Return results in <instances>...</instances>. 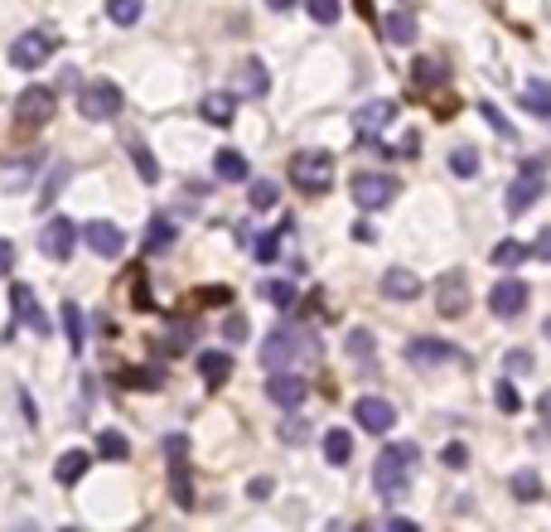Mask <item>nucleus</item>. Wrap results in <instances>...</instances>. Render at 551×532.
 Segmentation results:
<instances>
[{"label":"nucleus","instance_id":"obj_34","mask_svg":"<svg viewBox=\"0 0 551 532\" xmlns=\"http://www.w3.org/2000/svg\"><path fill=\"white\" fill-rule=\"evenodd\" d=\"M97 455L102 460H131V441L107 426V431H97Z\"/></svg>","mask_w":551,"mask_h":532},{"label":"nucleus","instance_id":"obj_22","mask_svg":"<svg viewBox=\"0 0 551 532\" xmlns=\"http://www.w3.org/2000/svg\"><path fill=\"white\" fill-rule=\"evenodd\" d=\"M199 377L208 387H223L233 377V354H223V348H208V354H199Z\"/></svg>","mask_w":551,"mask_h":532},{"label":"nucleus","instance_id":"obj_48","mask_svg":"<svg viewBox=\"0 0 551 532\" xmlns=\"http://www.w3.org/2000/svg\"><path fill=\"white\" fill-rule=\"evenodd\" d=\"M131 286H136V300H131V305H136V310H150L155 300H150V290H146V271H140V266L131 271Z\"/></svg>","mask_w":551,"mask_h":532},{"label":"nucleus","instance_id":"obj_15","mask_svg":"<svg viewBox=\"0 0 551 532\" xmlns=\"http://www.w3.org/2000/svg\"><path fill=\"white\" fill-rule=\"evenodd\" d=\"M353 416H358V426L373 431V436H387V431L397 426V407H392L387 397H358L353 402Z\"/></svg>","mask_w":551,"mask_h":532},{"label":"nucleus","instance_id":"obj_24","mask_svg":"<svg viewBox=\"0 0 551 532\" xmlns=\"http://www.w3.org/2000/svg\"><path fill=\"white\" fill-rule=\"evenodd\" d=\"M88 465H92V455L73 445V451H63V455H59V465H53V480H59V484L68 489V484H78L82 474H88Z\"/></svg>","mask_w":551,"mask_h":532},{"label":"nucleus","instance_id":"obj_2","mask_svg":"<svg viewBox=\"0 0 551 532\" xmlns=\"http://www.w3.org/2000/svg\"><path fill=\"white\" fill-rule=\"evenodd\" d=\"M416 460H421V451H416L412 441H402V445H387V451L373 460V489H377V494H383L387 503H392V499H402L406 489H412Z\"/></svg>","mask_w":551,"mask_h":532},{"label":"nucleus","instance_id":"obj_12","mask_svg":"<svg viewBox=\"0 0 551 532\" xmlns=\"http://www.w3.org/2000/svg\"><path fill=\"white\" fill-rule=\"evenodd\" d=\"M527 300H532V290H527V281H518V276H503V281L489 290V310L499 319H518L527 310Z\"/></svg>","mask_w":551,"mask_h":532},{"label":"nucleus","instance_id":"obj_3","mask_svg":"<svg viewBox=\"0 0 551 532\" xmlns=\"http://www.w3.org/2000/svg\"><path fill=\"white\" fill-rule=\"evenodd\" d=\"M165 465H169V499H175V508L189 513L194 503V474H189V436H165Z\"/></svg>","mask_w":551,"mask_h":532},{"label":"nucleus","instance_id":"obj_30","mask_svg":"<svg viewBox=\"0 0 551 532\" xmlns=\"http://www.w3.org/2000/svg\"><path fill=\"white\" fill-rule=\"evenodd\" d=\"M214 175L228 179V185H247V156H237V150H218V156H214Z\"/></svg>","mask_w":551,"mask_h":532},{"label":"nucleus","instance_id":"obj_7","mask_svg":"<svg viewBox=\"0 0 551 532\" xmlns=\"http://www.w3.org/2000/svg\"><path fill=\"white\" fill-rule=\"evenodd\" d=\"M397 199V179L383 175V170H358L353 175V204L363 208V214H373V208H387Z\"/></svg>","mask_w":551,"mask_h":532},{"label":"nucleus","instance_id":"obj_31","mask_svg":"<svg viewBox=\"0 0 551 532\" xmlns=\"http://www.w3.org/2000/svg\"><path fill=\"white\" fill-rule=\"evenodd\" d=\"M39 170V156H24V160H15V165H0V189H24L30 185V175Z\"/></svg>","mask_w":551,"mask_h":532},{"label":"nucleus","instance_id":"obj_21","mask_svg":"<svg viewBox=\"0 0 551 532\" xmlns=\"http://www.w3.org/2000/svg\"><path fill=\"white\" fill-rule=\"evenodd\" d=\"M59 325H63V334H68V348H73V354H82V344H88V319H82V305H78V300H63Z\"/></svg>","mask_w":551,"mask_h":532},{"label":"nucleus","instance_id":"obj_13","mask_svg":"<svg viewBox=\"0 0 551 532\" xmlns=\"http://www.w3.org/2000/svg\"><path fill=\"white\" fill-rule=\"evenodd\" d=\"M460 348L445 344V339H431V334H416V339H406V363L412 368H441V363H455Z\"/></svg>","mask_w":551,"mask_h":532},{"label":"nucleus","instance_id":"obj_45","mask_svg":"<svg viewBox=\"0 0 551 532\" xmlns=\"http://www.w3.org/2000/svg\"><path fill=\"white\" fill-rule=\"evenodd\" d=\"M441 465H445V470H464V465H470V445H464V441H450L445 451H441Z\"/></svg>","mask_w":551,"mask_h":532},{"label":"nucleus","instance_id":"obj_39","mask_svg":"<svg viewBox=\"0 0 551 532\" xmlns=\"http://www.w3.org/2000/svg\"><path fill=\"white\" fill-rule=\"evenodd\" d=\"M165 383V377H160V368H131V373H121V387H136V392H155V387H160Z\"/></svg>","mask_w":551,"mask_h":532},{"label":"nucleus","instance_id":"obj_1","mask_svg":"<svg viewBox=\"0 0 551 532\" xmlns=\"http://www.w3.org/2000/svg\"><path fill=\"white\" fill-rule=\"evenodd\" d=\"M324 344L315 339V329L305 325H276L261 344V368H295V363H319Z\"/></svg>","mask_w":551,"mask_h":532},{"label":"nucleus","instance_id":"obj_19","mask_svg":"<svg viewBox=\"0 0 551 532\" xmlns=\"http://www.w3.org/2000/svg\"><path fill=\"white\" fill-rule=\"evenodd\" d=\"M233 92L237 97H266V92H271V73H266V63L247 59L242 68H237V78H233Z\"/></svg>","mask_w":551,"mask_h":532},{"label":"nucleus","instance_id":"obj_56","mask_svg":"<svg viewBox=\"0 0 551 532\" xmlns=\"http://www.w3.org/2000/svg\"><path fill=\"white\" fill-rule=\"evenodd\" d=\"M537 412H542V426L551 431V387L542 392V397H537Z\"/></svg>","mask_w":551,"mask_h":532},{"label":"nucleus","instance_id":"obj_52","mask_svg":"<svg viewBox=\"0 0 551 532\" xmlns=\"http://www.w3.org/2000/svg\"><path fill=\"white\" fill-rule=\"evenodd\" d=\"M63 179H68V170H63V165H59V170L49 175V185H44V194H39V204H53V194L63 189Z\"/></svg>","mask_w":551,"mask_h":532},{"label":"nucleus","instance_id":"obj_25","mask_svg":"<svg viewBox=\"0 0 551 532\" xmlns=\"http://www.w3.org/2000/svg\"><path fill=\"white\" fill-rule=\"evenodd\" d=\"M518 107H527L532 117H542V121H551V82H542V78H532L527 88H522V97H518Z\"/></svg>","mask_w":551,"mask_h":532},{"label":"nucleus","instance_id":"obj_46","mask_svg":"<svg viewBox=\"0 0 551 532\" xmlns=\"http://www.w3.org/2000/svg\"><path fill=\"white\" fill-rule=\"evenodd\" d=\"M348 354H353V358H373V334H367V329H353V334H348Z\"/></svg>","mask_w":551,"mask_h":532},{"label":"nucleus","instance_id":"obj_16","mask_svg":"<svg viewBox=\"0 0 551 532\" xmlns=\"http://www.w3.org/2000/svg\"><path fill=\"white\" fill-rule=\"evenodd\" d=\"M435 305H441V315L445 319H460L464 310H470V281H464V271H445L441 276V286H435Z\"/></svg>","mask_w":551,"mask_h":532},{"label":"nucleus","instance_id":"obj_4","mask_svg":"<svg viewBox=\"0 0 551 532\" xmlns=\"http://www.w3.org/2000/svg\"><path fill=\"white\" fill-rule=\"evenodd\" d=\"M290 185L300 194H329L334 185V156L329 150H300L290 160Z\"/></svg>","mask_w":551,"mask_h":532},{"label":"nucleus","instance_id":"obj_14","mask_svg":"<svg viewBox=\"0 0 551 532\" xmlns=\"http://www.w3.org/2000/svg\"><path fill=\"white\" fill-rule=\"evenodd\" d=\"M39 247H44L49 261H73V247H78L73 218H49L44 233H39Z\"/></svg>","mask_w":551,"mask_h":532},{"label":"nucleus","instance_id":"obj_33","mask_svg":"<svg viewBox=\"0 0 551 532\" xmlns=\"http://www.w3.org/2000/svg\"><path fill=\"white\" fill-rule=\"evenodd\" d=\"M140 15H146V0H107V20L121 24V30H131Z\"/></svg>","mask_w":551,"mask_h":532},{"label":"nucleus","instance_id":"obj_40","mask_svg":"<svg viewBox=\"0 0 551 532\" xmlns=\"http://www.w3.org/2000/svg\"><path fill=\"white\" fill-rule=\"evenodd\" d=\"M305 10H309V20H315V24H338V15H344L338 0H305Z\"/></svg>","mask_w":551,"mask_h":532},{"label":"nucleus","instance_id":"obj_8","mask_svg":"<svg viewBox=\"0 0 551 532\" xmlns=\"http://www.w3.org/2000/svg\"><path fill=\"white\" fill-rule=\"evenodd\" d=\"M542 194H546V185H542V160H527V165H522V175L508 185V199L503 204H508V214H527Z\"/></svg>","mask_w":551,"mask_h":532},{"label":"nucleus","instance_id":"obj_50","mask_svg":"<svg viewBox=\"0 0 551 532\" xmlns=\"http://www.w3.org/2000/svg\"><path fill=\"white\" fill-rule=\"evenodd\" d=\"M479 111H484V121H489V126H493V131H499V136H513V126L503 121V111L493 107V102H479Z\"/></svg>","mask_w":551,"mask_h":532},{"label":"nucleus","instance_id":"obj_35","mask_svg":"<svg viewBox=\"0 0 551 532\" xmlns=\"http://www.w3.org/2000/svg\"><path fill=\"white\" fill-rule=\"evenodd\" d=\"M508 489H513L518 503H537V499H542V474H537V470H518Z\"/></svg>","mask_w":551,"mask_h":532},{"label":"nucleus","instance_id":"obj_47","mask_svg":"<svg viewBox=\"0 0 551 532\" xmlns=\"http://www.w3.org/2000/svg\"><path fill=\"white\" fill-rule=\"evenodd\" d=\"M503 368H508V373H532V354H527V348H508Z\"/></svg>","mask_w":551,"mask_h":532},{"label":"nucleus","instance_id":"obj_32","mask_svg":"<svg viewBox=\"0 0 551 532\" xmlns=\"http://www.w3.org/2000/svg\"><path fill=\"white\" fill-rule=\"evenodd\" d=\"M175 237H179L175 218L155 214V218H150V228H146V252H165V247H175Z\"/></svg>","mask_w":551,"mask_h":532},{"label":"nucleus","instance_id":"obj_29","mask_svg":"<svg viewBox=\"0 0 551 532\" xmlns=\"http://www.w3.org/2000/svg\"><path fill=\"white\" fill-rule=\"evenodd\" d=\"M324 460H329V465H338V470H344L348 460H353V436H348L344 426L324 431Z\"/></svg>","mask_w":551,"mask_h":532},{"label":"nucleus","instance_id":"obj_18","mask_svg":"<svg viewBox=\"0 0 551 532\" xmlns=\"http://www.w3.org/2000/svg\"><path fill=\"white\" fill-rule=\"evenodd\" d=\"M82 237H88V247L97 252V257H121V252H126V233L117 228V223H102V218H97V223H88V233H82Z\"/></svg>","mask_w":551,"mask_h":532},{"label":"nucleus","instance_id":"obj_6","mask_svg":"<svg viewBox=\"0 0 551 532\" xmlns=\"http://www.w3.org/2000/svg\"><path fill=\"white\" fill-rule=\"evenodd\" d=\"M53 49H59V34H53V30H30V34H20L15 44H10V68L34 73V68L49 63Z\"/></svg>","mask_w":551,"mask_h":532},{"label":"nucleus","instance_id":"obj_36","mask_svg":"<svg viewBox=\"0 0 551 532\" xmlns=\"http://www.w3.org/2000/svg\"><path fill=\"white\" fill-rule=\"evenodd\" d=\"M450 170H455L460 179H474L479 175V150L474 146H455L450 150Z\"/></svg>","mask_w":551,"mask_h":532},{"label":"nucleus","instance_id":"obj_42","mask_svg":"<svg viewBox=\"0 0 551 532\" xmlns=\"http://www.w3.org/2000/svg\"><path fill=\"white\" fill-rule=\"evenodd\" d=\"M493 402H499V412H508V416H518V412H522V392L508 383V377H503L499 387H493Z\"/></svg>","mask_w":551,"mask_h":532},{"label":"nucleus","instance_id":"obj_10","mask_svg":"<svg viewBox=\"0 0 551 532\" xmlns=\"http://www.w3.org/2000/svg\"><path fill=\"white\" fill-rule=\"evenodd\" d=\"M10 310H15V325L5 329V339H10V334H15L20 325H24V329H34V334H49V329H53V325H49V315L39 310L34 290H30V286H20V281L10 286Z\"/></svg>","mask_w":551,"mask_h":532},{"label":"nucleus","instance_id":"obj_53","mask_svg":"<svg viewBox=\"0 0 551 532\" xmlns=\"http://www.w3.org/2000/svg\"><path fill=\"white\" fill-rule=\"evenodd\" d=\"M532 257L551 261V228H542V233H537V242H532Z\"/></svg>","mask_w":551,"mask_h":532},{"label":"nucleus","instance_id":"obj_60","mask_svg":"<svg viewBox=\"0 0 551 532\" xmlns=\"http://www.w3.org/2000/svg\"><path fill=\"white\" fill-rule=\"evenodd\" d=\"M295 5V0H266V10H276V15H280V10H290Z\"/></svg>","mask_w":551,"mask_h":532},{"label":"nucleus","instance_id":"obj_5","mask_svg":"<svg viewBox=\"0 0 551 532\" xmlns=\"http://www.w3.org/2000/svg\"><path fill=\"white\" fill-rule=\"evenodd\" d=\"M78 111L88 121H111L121 111V88L111 78H92V82H82V92H78Z\"/></svg>","mask_w":551,"mask_h":532},{"label":"nucleus","instance_id":"obj_59","mask_svg":"<svg viewBox=\"0 0 551 532\" xmlns=\"http://www.w3.org/2000/svg\"><path fill=\"white\" fill-rule=\"evenodd\" d=\"M387 527H392V532H416L412 518H387Z\"/></svg>","mask_w":551,"mask_h":532},{"label":"nucleus","instance_id":"obj_41","mask_svg":"<svg viewBox=\"0 0 551 532\" xmlns=\"http://www.w3.org/2000/svg\"><path fill=\"white\" fill-rule=\"evenodd\" d=\"M194 344V325H184V319H175L165 334V354H184V348Z\"/></svg>","mask_w":551,"mask_h":532},{"label":"nucleus","instance_id":"obj_37","mask_svg":"<svg viewBox=\"0 0 551 532\" xmlns=\"http://www.w3.org/2000/svg\"><path fill=\"white\" fill-rule=\"evenodd\" d=\"M261 296L276 305V310H290L295 300H300V290H295L290 281H261Z\"/></svg>","mask_w":551,"mask_h":532},{"label":"nucleus","instance_id":"obj_38","mask_svg":"<svg viewBox=\"0 0 551 532\" xmlns=\"http://www.w3.org/2000/svg\"><path fill=\"white\" fill-rule=\"evenodd\" d=\"M412 78H416V88H435V82H445V63L441 59H416Z\"/></svg>","mask_w":551,"mask_h":532},{"label":"nucleus","instance_id":"obj_9","mask_svg":"<svg viewBox=\"0 0 551 532\" xmlns=\"http://www.w3.org/2000/svg\"><path fill=\"white\" fill-rule=\"evenodd\" d=\"M49 117H53V88H44V82H34V88H24L15 97V126H20V131L44 126Z\"/></svg>","mask_w":551,"mask_h":532},{"label":"nucleus","instance_id":"obj_23","mask_svg":"<svg viewBox=\"0 0 551 532\" xmlns=\"http://www.w3.org/2000/svg\"><path fill=\"white\" fill-rule=\"evenodd\" d=\"M199 111H204V121H214V126H233V117H237V92H208L204 102H199Z\"/></svg>","mask_w":551,"mask_h":532},{"label":"nucleus","instance_id":"obj_61","mask_svg":"<svg viewBox=\"0 0 551 532\" xmlns=\"http://www.w3.org/2000/svg\"><path fill=\"white\" fill-rule=\"evenodd\" d=\"M542 329H546V339H551V319H546V325H542Z\"/></svg>","mask_w":551,"mask_h":532},{"label":"nucleus","instance_id":"obj_20","mask_svg":"<svg viewBox=\"0 0 551 532\" xmlns=\"http://www.w3.org/2000/svg\"><path fill=\"white\" fill-rule=\"evenodd\" d=\"M383 296L387 300H416L421 296V276L416 271H406V266H392V271H383Z\"/></svg>","mask_w":551,"mask_h":532},{"label":"nucleus","instance_id":"obj_11","mask_svg":"<svg viewBox=\"0 0 551 532\" xmlns=\"http://www.w3.org/2000/svg\"><path fill=\"white\" fill-rule=\"evenodd\" d=\"M266 397L276 402V407H286V412H295L300 402L309 397V383L295 368H271V377H266Z\"/></svg>","mask_w":551,"mask_h":532},{"label":"nucleus","instance_id":"obj_58","mask_svg":"<svg viewBox=\"0 0 551 532\" xmlns=\"http://www.w3.org/2000/svg\"><path fill=\"white\" fill-rule=\"evenodd\" d=\"M373 237H377V233L367 228V223H353V242H373Z\"/></svg>","mask_w":551,"mask_h":532},{"label":"nucleus","instance_id":"obj_28","mask_svg":"<svg viewBox=\"0 0 551 532\" xmlns=\"http://www.w3.org/2000/svg\"><path fill=\"white\" fill-rule=\"evenodd\" d=\"M126 156H131L136 175L146 179V185H160V160H155L150 150H146V141H136V136H131V141H126Z\"/></svg>","mask_w":551,"mask_h":532},{"label":"nucleus","instance_id":"obj_51","mask_svg":"<svg viewBox=\"0 0 551 532\" xmlns=\"http://www.w3.org/2000/svg\"><path fill=\"white\" fill-rule=\"evenodd\" d=\"M223 334H228V344H242V339H247V315H228Z\"/></svg>","mask_w":551,"mask_h":532},{"label":"nucleus","instance_id":"obj_17","mask_svg":"<svg viewBox=\"0 0 551 532\" xmlns=\"http://www.w3.org/2000/svg\"><path fill=\"white\" fill-rule=\"evenodd\" d=\"M397 121V102L392 97H373V102H363L353 111V126H358V136H377L383 126Z\"/></svg>","mask_w":551,"mask_h":532},{"label":"nucleus","instance_id":"obj_26","mask_svg":"<svg viewBox=\"0 0 551 532\" xmlns=\"http://www.w3.org/2000/svg\"><path fill=\"white\" fill-rule=\"evenodd\" d=\"M527 257H532V247H527V242H518V237H503V242L489 252V261L499 266V271H513V266H522Z\"/></svg>","mask_w":551,"mask_h":532},{"label":"nucleus","instance_id":"obj_43","mask_svg":"<svg viewBox=\"0 0 551 532\" xmlns=\"http://www.w3.org/2000/svg\"><path fill=\"white\" fill-rule=\"evenodd\" d=\"M290 233V218L280 223L276 233H266V237H257V261H276V252H280V237Z\"/></svg>","mask_w":551,"mask_h":532},{"label":"nucleus","instance_id":"obj_57","mask_svg":"<svg viewBox=\"0 0 551 532\" xmlns=\"http://www.w3.org/2000/svg\"><path fill=\"white\" fill-rule=\"evenodd\" d=\"M204 300H208V305H223V300H233V290H223V286H214V290H204Z\"/></svg>","mask_w":551,"mask_h":532},{"label":"nucleus","instance_id":"obj_54","mask_svg":"<svg viewBox=\"0 0 551 532\" xmlns=\"http://www.w3.org/2000/svg\"><path fill=\"white\" fill-rule=\"evenodd\" d=\"M247 499H257V503L271 499V480H266V474H261V480H252V484H247Z\"/></svg>","mask_w":551,"mask_h":532},{"label":"nucleus","instance_id":"obj_27","mask_svg":"<svg viewBox=\"0 0 551 532\" xmlns=\"http://www.w3.org/2000/svg\"><path fill=\"white\" fill-rule=\"evenodd\" d=\"M383 34H387V44H416V20L406 15V10H392V15H383Z\"/></svg>","mask_w":551,"mask_h":532},{"label":"nucleus","instance_id":"obj_55","mask_svg":"<svg viewBox=\"0 0 551 532\" xmlns=\"http://www.w3.org/2000/svg\"><path fill=\"white\" fill-rule=\"evenodd\" d=\"M10 266H15V247L0 237V276H10Z\"/></svg>","mask_w":551,"mask_h":532},{"label":"nucleus","instance_id":"obj_49","mask_svg":"<svg viewBox=\"0 0 551 532\" xmlns=\"http://www.w3.org/2000/svg\"><path fill=\"white\" fill-rule=\"evenodd\" d=\"M309 436V426L300 422V416H290V422H280V441H290V445H300Z\"/></svg>","mask_w":551,"mask_h":532},{"label":"nucleus","instance_id":"obj_44","mask_svg":"<svg viewBox=\"0 0 551 532\" xmlns=\"http://www.w3.org/2000/svg\"><path fill=\"white\" fill-rule=\"evenodd\" d=\"M276 199H280V189L271 185V179H257V185H252V208H257V214L276 208Z\"/></svg>","mask_w":551,"mask_h":532}]
</instances>
